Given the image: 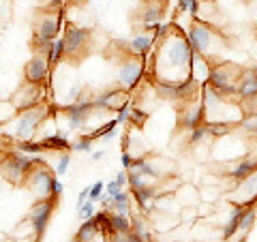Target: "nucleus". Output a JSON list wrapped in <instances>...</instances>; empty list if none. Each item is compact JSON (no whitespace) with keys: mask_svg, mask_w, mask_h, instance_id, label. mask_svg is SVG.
<instances>
[{"mask_svg":"<svg viewBox=\"0 0 257 242\" xmlns=\"http://www.w3.org/2000/svg\"><path fill=\"white\" fill-rule=\"evenodd\" d=\"M193 47L189 43L187 35L170 26V32L159 41L157 54H155V79L161 82H184L191 77L193 67Z\"/></svg>","mask_w":257,"mask_h":242,"instance_id":"obj_1","label":"nucleus"},{"mask_svg":"<svg viewBox=\"0 0 257 242\" xmlns=\"http://www.w3.org/2000/svg\"><path fill=\"white\" fill-rule=\"evenodd\" d=\"M47 111L50 107L41 103V105H35V107H26V109H20L15 118L11 120V133H5L3 137L11 135L13 140L18 142H26V140H35L37 131L41 129L43 120L47 118Z\"/></svg>","mask_w":257,"mask_h":242,"instance_id":"obj_2","label":"nucleus"},{"mask_svg":"<svg viewBox=\"0 0 257 242\" xmlns=\"http://www.w3.org/2000/svg\"><path fill=\"white\" fill-rule=\"evenodd\" d=\"M242 75V69L238 64H231V62H214L210 67V73H208L206 84L212 86L216 92H219L223 99H238V79Z\"/></svg>","mask_w":257,"mask_h":242,"instance_id":"obj_3","label":"nucleus"},{"mask_svg":"<svg viewBox=\"0 0 257 242\" xmlns=\"http://www.w3.org/2000/svg\"><path fill=\"white\" fill-rule=\"evenodd\" d=\"M187 39L193 47V52L204 56V58H214L219 54V45H223V37L216 32L208 22L202 20H193V24L189 26Z\"/></svg>","mask_w":257,"mask_h":242,"instance_id":"obj_4","label":"nucleus"},{"mask_svg":"<svg viewBox=\"0 0 257 242\" xmlns=\"http://www.w3.org/2000/svg\"><path fill=\"white\" fill-rule=\"evenodd\" d=\"M43 161L37 155H26V152H7L3 163H0V174H3L5 180H9L11 184H24L28 172L35 165H41Z\"/></svg>","mask_w":257,"mask_h":242,"instance_id":"obj_5","label":"nucleus"},{"mask_svg":"<svg viewBox=\"0 0 257 242\" xmlns=\"http://www.w3.org/2000/svg\"><path fill=\"white\" fill-rule=\"evenodd\" d=\"M62 26V20L58 13H52V15H43L35 22V39H32V45H35L37 52H47L50 43H54L58 39V32Z\"/></svg>","mask_w":257,"mask_h":242,"instance_id":"obj_6","label":"nucleus"},{"mask_svg":"<svg viewBox=\"0 0 257 242\" xmlns=\"http://www.w3.org/2000/svg\"><path fill=\"white\" fill-rule=\"evenodd\" d=\"M62 39H64V58H77V56H82L88 50L90 30L77 26V24H67Z\"/></svg>","mask_w":257,"mask_h":242,"instance_id":"obj_7","label":"nucleus"},{"mask_svg":"<svg viewBox=\"0 0 257 242\" xmlns=\"http://www.w3.org/2000/svg\"><path fill=\"white\" fill-rule=\"evenodd\" d=\"M54 178L56 176L45 167V163H41V165H35L30 169L24 184L35 193L37 199H45V197H50V184H52Z\"/></svg>","mask_w":257,"mask_h":242,"instance_id":"obj_8","label":"nucleus"},{"mask_svg":"<svg viewBox=\"0 0 257 242\" xmlns=\"http://www.w3.org/2000/svg\"><path fill=\"white\" fill-rule=\"evenodd\" d=\"M62 111H64V116H67L69 131H82V129L86 127V123H88V118L92 116L94 105H92V99H88V101L79 99L75 103H69V105H64Z\"/></svg>","mask_w":257,"mask_h":242,"instance_id":"obj_9","label":"nucleus"},{"mask_svg":"<svg viewBox=\"0 0 257 242\" xmlns=\"http://www.w3.org/2000/svg\"><path fill=\"white\" fill-rule=\"evenodd\" d=\"M56 204H58V199H54V197H45V199H39L37 204L30 208L28 221L32 223V229H35V236H37V238L45 231L47 223H50L52 214H54V210H56Z\"/></svg>","mask_w":257,"mask_h":242,"instance_id":"obj_10","label":"nucleus"},{"mask_svg":"<svg viewBox=\"0 0 257 242\" xmlns=\"http://www.w3.org/2000/svg\"><path fill=\"white\" fill-rule=\"evenodd\" d=\"M144 77V64L135 58H126L118 67V84L120 88H124L126 92H131L133 88H138V84Z\"/></svg>","mask_w":257,"mask_h":242,"instance_id":"obj_11","label":"nucleus"},{"mask_svg":"<svg viewBox=\"0 0 257 242\" xmlns=\"http://www.w3.org/2000/svg\"><path fill=\"white\" fill-rule=\"evenodd\" d=\"M50 67L52 64L47 60V56L43 52H37L24 67V77L30 84H45L47 75H50Z\"/></svg>","mask_w":257,"mask_h":242,"instance_id":"obj_12","label":"nucleus"},{"mask_svg":"<svg viewBox=\"0 0 257 242\" xmlns=\"http://www.w3.org/2000/svg\"><path fill=\"white\" fill-rule=\"evenodd\" d=\"M41 103H43V84H30V82H26L13 96V105L18 107V111L26 109V107L41 105Z\"/></svg>","mask_w":257,"mask_h":242,"instance_id":"obj_13","label":"nucleus"},{"mask_svg":"<svg viewBox=\"0 0 257 242\" xmlns=\"http://www.w3.org/2000/svg\"><path fill=\"white\" fill-rule=\"evenodd\" d=\"M204 123V107L202 103L197 101H187L184 107L178 111V127L182 131H193L195 127H199Z\"/></svg>","mask_w":257,"mask_h":242,"instance_id":"obj_14","label":"nucleus"},{"mask_svg":"<svg viewBox=\"0 0 257 242\" xmlns=\"http://www.w3.org/2000/svg\"><path fill=\"white\" fill-rule=\"evenodd\" d=\"M124 96H126L124 88H107V90H103L101 94L94 96V99H92V105H94V109H99V111L118 109V107L124 103Z\"/></svg>","mask_w":257,"mask_h":242,"instance_id":"obj_15","label":"nucleus"},{"mask_svg":"<svg viewBox=\"0 0 257 242\" xmlns=\"http://www.w3.org/2000/svg\"><path fill=\"white\" fill-rule=\"evenodd\" d=\"M238 195V204H251V201H257V172H253L251 176H246L244 180L236 182V189L231 191Z\"/></svg>","mask_w":257,"mask_h":242,"instance_id":"obj_16","label":"nucleus"},{"mask_svg":"<svg viewBox=\"0 0 257 242\" xmlns=\"http://www.w3.org/2000/svg\"><path fill=\"white\" fill-rule=\"evenodd\" d=\"M257 94V71L255 69H242V75L238 79V99L251 101Z\"/></svg>","mask_w":257,"mask_h":242,"instance_id":"obj_17","label":"nucleus"},{"mask_svg":"<svg viewBox=\"0 0 257 242\" xmlns=\"http://www.w3.org/2000/svg\"><path fill=\"white\" fill-rule=\"evenodd\" d=\"M253 172H257V157H242V159H238V163L236 165H231L229 167V172L227 176L234 182H240V180H244L246 176H251Z\"/></svg>","mask_w":257,"mask_h":242,"instance_id":"obj_18","label":"nucleus"},{"mask_svg":"<svg viewBox=\"0 0 257 242\" xmlns=\"http://www.w3.org/2000/svg\"><path fill=\"white\" fill-rule=\"evenodd\" d=\"M244 208H246V204H236L234 208H231L229 219H227V223H225L223 229H221V238L223 240H231L238 233L240 221H242V214H244Z\"/></svg>","mask_w":257,"mask_h":242,"instance_id":"obj_19","label":"nucleus"},{"mask_svg":"<svg viewBox=\"0 0 257 242\" xmlns=\"http://www.w3.org/2000/svg\"><path fill=\"white\" fill-rule=\"evenodd\" d=\"M152 45H155V39H152L150 30H146V32H140V35H135L131 41H128V50H131L133 56H138V58H144V56L150 52Z\"/></svg>","mask_w":257,"mask_h":242,"instance_id":"obj_20","label":"nucleus"},{"mask_svg":"<svg viewBox=\"0 0 257 242\" xmlns=\"http://www.w3.org/2000/svg\"><path fill=\"white\" fill-rule=\"evenodd\" d=\"M206 131L210 135V140H221V137H227L234 133L236 125L227 123V120H206Z\"/></svg>","mask_w":257,"mask_h":242,"instance_id":"obj_21","label":"nucleus"},{"mask_svg":"<svg viewBox=\"0 0 257 242\" xmlns=\"http://www.w3.org/2000/svg\"><path fill=\"white\" fill-rule=\"evenodd\" d=\"M174 197H176V201H178L180 210L182 208H193V206L199 204V191H195L191 184H184V187L180 184L178 191L174 193Z\"/></svg>","mask_w":257,"mask_h":242,"instance_id":"obj_22","label":"nucleus"},{"mask_svg":"<svg viewBox=\"0 0 257 242\" xmlns=\"http://www.w3.org/2000/svg\"><path fill=\"white\" fill-rule=\"evenodd\" d=\"M161 18H163V5L161 3L146 5V9L142 13V26L146 30H152L157 24H161Z\"/></svg>","mask_w":257,"mask_h":242,"instance_id":"obj_23","label":"nucleus"},{"mask_svg":"<svg viewBox=\"0 0 257 242\" xmlns=\"http://www.w3.org/2000/svg\"><path fill=\"white\" fill-rule=\"evenodd\" d=\"M99 236H103V233H101V227H99V223H96L94 216L92 219H86L77 227V233H75V238H79L82 242H94V238H99Z\"/></svg>","mask_w":257,"mask_h":242,"instance_id":"obj_24","label":"nucleus"},{"mask_svg":"<svg viewBox=\"0 0 257 242\" xmlns=\"http://www.w3.org/2000/svg\"><path fill=\"white\" fill-rule=\"evenodd\" d=\"M43 146H45V150H71V142H69V135H67V131H56L54 135H50V137H43Z\"/></svg>","mask_w":257,"mask_h":242,"instance_id":"obj_25","label":"nucleus"},{"mask_svg":"<svg viewBox=\"0 0 257 242\" xmlns=\"http://www.w3.org/2000/svg\"><path fill=\"white\" fill-rule=\"evenodd\" d=\"M109 229H111V233H128L133 229V219L131 216L109 212Z\"/></svg>","mask_w":257,"mask_h":242,"instance_id":"obj_26","label":"nucleus"},{"mask_svg":"<svg viewBox=\"0 0 257 242\" xmlns=\"http://www.w3.org/2000/svg\"><path fill=\"white\" fill-rule=\"evenodd\" d=\"M45 56H47V60H50L52 67L60 64V62L64 60V39L60 37V39H56L54 43H50V47H47Z\"/></svg>","mask_w":257,"mask_h":242,"instance_id":"obj_27","label":"nucleus"},{"mask_svg":"<svg viewBox=\"0 0 257 242\" xmlns=\"http://www.w3.org/2000/svg\"><path fill=\"white\" fill-rule=\"evenodd\" d=\"M118 125H120L118 118H111V120H107V123L103 125V127L96 129V131H92L90 137H92V140H99V137H103V142H109L111 135H114V131L118 129Z\"/></svg>","mask_w":257,"mask_h":242,"instance_id":"obj_28","label":"nucleus"},{"mask_svg":"<svg viewBox=\"0 0 257 242\" xmlns=\"http://www.w3.org/2000/svg\"><path fill=\"white\" fill-rule=\"evenodd\" d=\"M18 114V107L13 105V101H0V129L9 125Z\"/></svg>","mask_w":257,"mask_h":242,"instance_id":"obj_29","label":"nucleus"},{"mask_svg":"<svg viewBox=\"0 0 257 242\" xmlns=\"http://www.w3.org/2000/svg\"><path fill=\"white\" fill-rule=\"evenodd\" d=\"M18 150L26 152V155H41L45 146L41 140H26V142H18Z\"/></svg>","mask_w":257,"mask_h":242,"instance_id":"obj_30","label":"nucleus"},{"mask_svg":"<svg viewBox=\"0 0 257 242\" xmlns=\"http://www.w3.org/2000/svg\"><path fill=\"white\" fill-rule=\"evenodd\" d=\"M238 127L242 129L244 133L255 135V133H257V114H253V111H248V114H244V116H242V120L238 123Z\"/></svg>","mask_w":257,"mask_h":242,"instance_id":"obj_31","label":"nucleus"},{"mask_svg":"<svg viewBox=\"0 0 257 242\" xmlns=\"http://www.w3.org/2000/svg\"><path fill=\"white\" fill-rule=\"evenodd\" d=\"M206 140H210V135H208V131H206V125H204V123L199 125V127L193 129L191 135H189V142L193 144V146H202V144H204Z\"/></svg>","mask_w":257,"mask_h":242,"instance_id":"obj_32","label":"nucleus"},{"mask_svg":"<svg viewBox=\"0 0 257 242\" xmlns=\"http://www.w3.org/2000/svg\"><path fill=\"white\" fill-rule=\"evenodd\" d=\"M146 120H148V111L133 103V105H131V114H128V123H133L135 127H142Z\"/></svg>","mask_w":257,"mask_h":242,"instance_id":"obj_33","label":"nucleus"},{"mask_svg":"<svg viewBox=\"0 0 257 242\" xmlns=\"http://www.w3.org/2000/svg\"><path fill=\"white\" fill-rule=\"evenodd\" d=\"M71 150L73 152H92V137L90 135H82L75 142H71Z\"/></svg>","mask_w":257,"mask_h":242,"instance_id":"obj_34","label":"nucleus"},{"mask_svg":"<svg viewBox=\"0 0 257 242\" xmlns=\"http://www.w3.org/2000/svg\"><path fill=\"white\" fill-rule=\"evenodd\" d=\"M107 240L109 242H144L133 229L128 233H111V236H107Z\"/></svg>","mask_w":257,"mask_h":242,"instance_id":"obj_35","label":"nucleus"},{"mask_svg":"<svg viewBox=\"0 0 257 242\" xmlns=\"http://www.w3.org/2000/svg\"><path fill=\"white\" fill-rule=\"evenodd\" d=\"M69 167H71V155H69V150H64L60 159H58V163H56V172L54 174H58V176H64L69 172Z\"/></svg>","mask_w":257,"mask_h":242,"instance_id":"obj_36","label":"nucleus"},{"mask_svg":"<svg viewBox=\"0 0 257 242\" xmlns=\"http://www.w3.org/2000/svg\"><path fill=\"white\" fill-rule=\"evenodd\" d=\"M133 231L138 233V236H140V238H142L144 242H146V240H150V231H148V225H146V221H144L142 216H140V219H133Z\"/></svg>","mask_w":257,"mask_h":242,"instance_id":"obj_37","label":"nucleus"},{"mask_svg":"<svg viewBox=\"0 0 257 242\" xmlns=\"http://www.w3.org/2000/svg\"><path fill=\"white\" fill-rule=\"evenodd\" d=\"M103 193H105V182H103V180H96L94 184H90V191H88V199L99 201V199L103 197Z\"/></svg>","mask_w":257,"mask_h":242,"instance_id":"obj_38","label":"nucleus"},{"mask_svg":"<svg viewBox=\"0 0 257 242\" xmlns=\"http://www.w3.org/2000/svg\"><path fill=\"white\" fill-rule=\"evenodd\" d=\"M77 212H79V216H82L84 221H86V219H92V216H94V212H96V208H94V201H92V199L84 201V204L77 208Z\"/></svg>","mask_w":257,"mask_h":242,"instance_id":"obj_39","label":"nucleus"},{"mask_svg":"<svg viewBox=\"0 0 257 242\" xmlns=\"http://www.w3.org/2000/svg\"><path fill=\"white\" fill-rule=\"evenodd\" d=\"M131 105H133L131 101H124L122 105H120V107L116 109V111H118V116H116V118H118V123H120V125H122V123H128V114H131Z\"/></svg>","mask_w":257,"mask_h":242,"instance_id":"obj_40","label":"nucleus"},{"mask_svg":"<svg viewBox=\"0 0 257 242\" xmlns=\"http://www.w3.org/2000/svg\"><path fill=\"white\" fill-rule=\"evenodd\" d=\"M62 191H64V184H62L58 178H54V180H52V184H50V197H54V199H60Z\"/></svg>","mask_w":257,"mask_h":242,"instance_id":"obj_41","label":"nucleus"},{"mask_svg":"<svg viewBox=\"0 0 257 242\" xmlns=\"http://www.w3.org/2000/svg\"><path fill=\"white\" fill-rule=\"evenodd\" d=\"M122 191V187L116 182V180H109V182H105V195H109V197H114V195H118V193Z\"/></svg>","mask_w":257,"mask_h":242,"instance_id":"obj_42","label":"nucleus"},{"mask_svg":"<svg viewBox=\"0 0 257 242\" xmlns=\"http://www.w3.org/2000/svg\"><path fill=\"white\" fill-rule=\"evenodd\" d=\"M133 155L131 152H126V150H122V157H120V163H122V167L124 169H131V165H133Z\"/></svg>","mask_w":257,"mask_h":242,"instance_id":"obj_43","label":"nucleus"},{"mask_svg":"<svg viewBox=\"0 0 257 242\" xmlns=\"http://www.w3.org/2000/svg\"><path fill=\"white\" fill-rule=\"evenodd\" d=\"M114 180H116V182L120 184V187H122V189H124V187H126V184H128V178H126V169H122V172H118Z\"/></svg>","mask_w":257,"mask_h":242,"instance_id":"obj_44","label":"nucleus"},{"mask_svg":"<svg viewBox=\"0 0 257 242\" xmlns=\"http://www.w3.org/2000/svg\"><path fill=\"white\" fill-rule=\"evenodd\" d=\"M88 191H90V187H86V189H82L77 193V208L84 204V201H88Z\"/></svg>","mask_w":257,"mask_h":242,"instance_id":"obj_45","label":"nucleus"},{"mask_svg":"<svg viewBox=\"0 0 257 242\" xmlns=\"http://www.w3.org/2000/svg\"><path fill=\"white\" fill-rule=\"evenodd\" d=\"M191 3H193V0H178V7H176V11H178V13H184V11H189Z\"/></svg>","mask_w":257,"mask_h":242,"instance_id":"obj_46","label":"nucleus"},{"mask_svg":"<svg viewBox=\"0 0 257 242\" xmlns=\"http://www.w3.org/2000/svg\"><path fill=\"white\" fill-rule=\"evenodd\" d=\"M103 157H105V150H94L92 152V161H101Z\"/></svg>","mask_w":257,"mask_h":242,"instance_id":"obj_47","label":"nucleus"},{"mask_svg":"<svg viewBox=\"0 0 257 242\" xmlns=\"http://www.w3.org/2000/svg\"><path fill=\"white\" fill-rule=\"evenodd\" d=\"M62 3H64V0H50V7H52L54 11H58L60 7H62Z\"/></svg>","mask_w":257,"mask_h":242,"instance_id":"obj_48","label":"nucleus"},{"mask_svg":"<svg viewBox=\"0 0 257 242\" xmlns=\"http://www.w3.org/2000/svg\"><path fill=\"white\" fill-rule=\"evenodd\" d=\"M3 7H5V0H0V9H3Z\"/></svg>","mask_w":257,"mask_h":242,"instance_id":"obj_49","label":"nucleus"},{"mask_svg":"<svg viewBox=\"0 0 257 242\" xmlns=\"http://www.w3.org/2000/svg\"><path fill=\"white\" fill-rule=\"evenodd\" d=\"M73 242H82V240H79V238H75V240H73Z\"/></svg>","mask_w":257,"mask_h":242,"instance_id":"obj_50","label":"nucleus"},{"mask_svg":"<svg viewBox=\"0 0 257 242\" xmlns=\"http://www.w3.org/2000/svg\"><path fill=\"white\" fill-rule=\"evenodd\" d=\"M146 242H155V240H152V238H150V240H146Z\"/></svg>","mask_w":257,"mask_h":242,"instance_id":"obj_51","label":"nucleus"},{"mask_svg":"<svg viewBox=\"0 0 257 242\" xmlns=\"http://www.w3.org/2000/svg\"><path fill=\"white\" fill-rule=\"evenodd\" d=\"M22 242H26V240H22ZM32 242H35V240H32Z\"/></svg>","mask_w":257,"mask_h":242,"instance_id":"obj_52","label":"nucleus"}]
</instances>
